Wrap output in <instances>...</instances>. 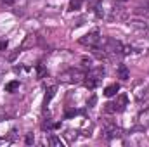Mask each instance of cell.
I'll use <instances>...</instances> for the list:
<instances>
[{
    "mask_svg": "<svg viewBox=\"0 0 149 147\" xmlns=\"http://www.w3.org/2000/svg\"><path fill=\"white\" fill-rule=\"evenodd\" d=\"M81 2H83V0H71V3H70V10H80Z\"/></svg>",
    "mask_w": 149,
    "mask_h": 147,
    "instance_id": "cell-14",
    "label": "cell"
},
{
    "mask_svg": "<svg viewBox=\"0 0 149 147\" xmlns=\"http://www.w3.org/2000/svg\"><path fill=\"white\" fill-rule=\"evenodd\" d=\"M54 95H56V87H50V88H49V94L45 95V104H49Z\"/></svg>",
    "mask_w": 149,
    "mask_h": 147,
    "instance_id": "cell-15",
    "label": "cell"
},
{
    "mask_svg": "<svg viewBox=\"0 0 149 147\" xmlns=\"http://www.w3.org/2000/svg\"><path fill=\"white\" fill-rule=\"evenodd\" d=\"M101 33L97 31V30H94V31H90V33H87V35H83V37L80 38V43L81 45H87V47H97V45H101Z\"/></svg>",
    "mask_w": 149,
    "mask_h": 147,
    "instance_id": "cell-5",
    "label": "cell"
},
{
    "mask_svg": "<svg viewBox=\"0 0 149 147\" xmlns=\"http://www.w3.org/2000/svg\"><path fill=\"white\" fill-rule=\"evenodd\" d=\"M139 119H141V123H142V125H146V126H149V107H148L146 111H142V112H141Z\"/></svg>",
    "mask_w": 149,
    "mask_h": 147,
    "instance_id": "cell-13",
    "label": "cell"
},
{
    "mask_svg": "<svg viewBox=\"0 0 149 147\" xmlns=\"http://www.w3.org/2000/svg\"><path fill=\"white\" fill-rule=\"evenodd\" d=\"M49 144H52V146H63L61 139H57V137H50L49 139Z\"/></svg>",
    "mask_w": 149,
    "mask_h": 147,
    "instance_id": "cell-16",
    "label": "cell"
},
{
    "mask_svg": "<svg viewBox=\"0 0 149 147\" xmlns=\"http://www.w3.org/2000/svg\"><path fill=\"white\" fill-rule=\"evenodd\" d=\"M104 139H108V140H111V139H114V137H118L120 135V128H116L114 125H108L106 128H104Z\"/></svg>",
    "mask_w": 149,
    "mask_h": 147,
    "instance_id": "cell-7",
    "label": "cell"
},
{
    "mask_svg": "<svg viewBox=\"0 0 149 147\" xmlns=\"http://www.w3.org/2000/svg\"><path fill=\"white\" fill-rule=\"evenodd\" d=\"M26 144H33V135H28L26 137Z\"/></svg>",
    "mask_w": 149,
    "mask_h": 147,
    "instance_id": "cell-18",
    "label": "cell"
},
{
    "mask_svg": "<svg viewBox=\"0 0 149 147\" xmlns=\"http://www.w3.org/2000/svg\"><path fill=\"white\" fill-rule=\"evenodd\" d=\"M17 88H19V81H17V80H14V81H9V83L5 85V90H7V92H16Z\"/></svg>",
    "mask_w": 149,
    "mask_h": 147,
    "instance_id": "cell-12",
    "label": "cell"
},
{
    "mask_svg": "<svg viewBox=\"0 0 149 147\" xmlns=\"http://www.w3.org/2000/svg\"><path fill=\"white\" fill-rule=\"evenodd\" d=\"M118 76H120L121 80H128V78H130V71H128V68H127L125 64H120V66H118Z\"/></svg>",
    "mask_w": 149,
    "mask_h": 147,
    "instance_id": "cell-9",
    "label": "cell"
},
{
    "mask_svg": "<svg viewBox=\"0 0 149 147\" xmlns=\"http://www.w3.org/2000/svg\"><path fill=\"white\" fill-rule=\"evenodd\" d=\"M130 26L135 28V30L141 31V33H149L148 23H144V21H141V19H134V21H130Z\"/></svg>",
    "mask_w": 149,
    "mask_h": 147,
    "instance_id": "cell-8",
    "label": "cell"
},
{
    "mask_svg": "<svg viewBox=\"0 0 149 147\" xmlns=\"http://www.w3.org/2000/svg\"><path fill=\"white\" fill-rule=\"evenodd\" d=\"M108 55H123V43L114 38H104L101 47Z\"/></svg>",
    "mask_w": 149,
    "mask_h": 147,
    "instance_id": "cell-1",
    "label": "cell"
},
{
    "mask_svg": "<svg viewBox=\"0 0 149 147\" xmlns=\"http://www.w3.org/2000/svg\"><path fill=\"white\" fill-rule=\"evenodd\" d=\"M127 102H128L127 95H125V94H120L114 102H108V104H106V111H108V112H120V111H125Z\"/></svg>",
    "mask_w": 149,
    "mask_h": 147,
    "instance_id": "cell-6",
    "label": "cell"
},
{
    "mask_svg": "<svg viewBox=\"0 0 149 147\" xmlns=\"http://www.w3.org/2000/svg\"><path fill=\"white\" fill-rule=\"evenodd\" d=\"M118 90H120V85H118V83H113V85H109V87H106L104 95H106V97H113V95H116Z\"/></svg>",
    "mask_w": 149,
    "mask_h": 147,
    "instance_id": "cell-10",
    "label": "cell"
},
{
    "mask_svg": "<svg viewBox=\"0 0 149 147\" xmlns=\"http://www.w3.org/2000/svg\"><path fill=\"white\" fill-rule=\"evenodd\" d=\"M81 62H83V68H88V69L92 68V62H90V59H87V57H83V59H81Z\"/></svg>",
    "mask_w": 149,
    "mask_h": 147,
    "instance_id": "cell-17",
    "label": "cell"
},
{
    "mask_svg": "<svg viewBox=\"0 0 149 147\" xmlns=\"http://www.w3.org/2000/svg\"><path fill=\"white\" fill-rule=\"evenodd\" d=\"M134 99L139 104H142L144 101L149 99V85L146 81H137L135 83V87H134Z\"/></svg>",
    "mask_w": 149,
    "mask_h": 147,
    "instance_id": "cell-4",
    "label": "cell"
},
{
    "mask_svg": "<svg viewBox=\"0 0 149 147\" xmlns=\"http://www.w3.org/2000/svg\"><path fill=\"white\" fill-rule=\"evenodd\" d=\"M135 12H137L139 16H144V17H149V0L146 2V5H144V7H137V9H135Z\"/></svg>",
    "mask_w": 149,
    "mask_h": 147,
    "instance_id": "cell-11",
    "label": "cell"
},
{
    "mask_svg": "<svg viewBox=\"0 0 149 147\" xmlns=\"http://www.w3.org/2000/svg\"><path fill=\"white\" fill-rule=\"evenodd\" d=\"M59 80L64 81V83H81V81H85V73H81L80 69L71 68V69L63 71L59 74Z\"/></svg>",
    "mask_w": 149,
    "mask_h": 147,
    "instance_id": "cell-3",
    "label": "cell"
},
{
    "mask_svg": "<svg viewBox=\"0 0 149 147\" xmlns=\"http://www.w3.org/2000/svg\"><path fill=\"white\" fill-rule=\"evenodd\" d=\"M3 3H7V5H10V3H14V0H2Z\"/></svg>",
    "mask_w": 149,
    "mask_h": 147,
    "instance_id": "cell-19",
    "label": "cell"
},
{
    "mask_svg": "<svg viewBox=\"0 0 149 147\" xmlns=\"http://www.w3.org/2000/svg\"><path fill=\"white\" fill-rule=\"evenodd\" d=\"M116 2H121V3H123V2H127V0H116Z\"/></svg>",
    "mask_w": 149,
    "mask_h": 147,
    "instance_id": "cell-20",
    "label": "cell"
},
{
    "mask_svg": "<svg viewBox=\"0 0 149 147\" xmlns=\"http://www.w3.org/2000/svg\"><path fill=\"white\" fill-rule=\"evenodd\" d=\"M104 73H106L104 68H101V66H99V68H94V66H92V68L88 69V73L85 74V85H87L88 88L97 87V85L101 83V80L104 78Z\"/></svg>",
    "mask_w": 149,
    "mask_h": 147,
    "instance_id": "cell-2",
    "label": "cell"
}]
</instances>
